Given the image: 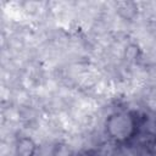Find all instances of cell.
I'll list each match as a JSON object with an SVG mask.
<instances>
[{
  "mask_svg": "<svg viewBox=\"0 0 156 156\" xmlns=\"http://www.w3.org/2000/svg\"><path fill=\"white\" fill-rule=\"evenodd\" d=\"M133 128H134V119L129 113L118 112L111 115L110 118L107 119L108 134L117 140H123L128 138Z\"/></svg>",
  "mask_w": 156,
  "mask_h": 156,
  "instance_id": "1",
  "label": "cell"
},
{
  "mask_svg": "<svg viewBox=\"0 0 156 156\" xmlns=\"http://www.w3.org/2000/svg\"><path fill=\"white\" fill-rule=\"evenodd\" d=\"M35 151V145L32 139L23 138L17 143L16 152L18 156H33Z\"/></svg>",
  "mask_w": 156,
  "mask_h": 156,
  "instance_id": "2",
  "label": "cell"
}]
</instances>
